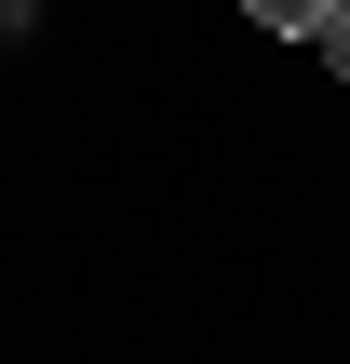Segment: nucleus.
<instances>
[{
	"instance_id": "obj_3",
	"label": "nucleus",
	"mask_w": 350,
	"mask_h": 364,
	"mask_svg": "<svg viewBox=\"0 0 350 364\" xmlns=\"http://www.w3.org/2000/svg\"><path fill=\"white\" fill-rule=\"evenodd\" d=\"M0 27H27V0H0Z\"/></svg>"
},
{
	"instance_id": "obj_1",
	"label": "nucleus",
	"mask_w": 350,
	"mask_h": 364,
	"mask_svg": "<svg viewBox=\"0 0 350 364\" xmlns=\"http://www.w3.org/2000/svg\"><path fill=\"white\" fill-rule=\"evenodd\" d=\"M243 14H256V27H283V41H310V27H324L337 0H243Z\"/></svg>"
},
{
	"instance_id": "obj_2",
	"label": "nucleus",
	"mask_w": 350,
	"mask_h": 364,
	"mask_svg": "<svg viewBox=\"0 0 350 364\" xmlns=\"http://www.w3.org/2000/svg\"><path fill=\"white\" fill-rule=\"evenodd\" d=\"M310 54H324V68H337V81H350V0H337V14H324V27H310Z\"/></svg>"
}]
</instances>
